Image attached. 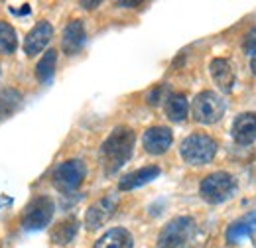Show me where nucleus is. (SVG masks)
Segmentation results:
<instances>
[{"mask_svg": "<svg viewBox=\"0 0 256 248\" xmlns=\"http://www.w3.org/2000/svg\"><path fill=\"white\" fill-rule=\"evenodd\" d=\"M226 110V102L219 93L215 91H203L199 93L192 102V114L195 122L199 124H215L223 118Z\"/></svg>", "mask_w": 256, "mask_h": 248, "instance_id": "20e7f679", "label": "nucleus"}, {"mask_svg": "<svg viewBox=\"0 0 256 248\" xmlns=\"http://www.w3.org/2000/svg\"><path fill=\"white\" fill-rule=\"evenodd\" d=\"M209 71H211V77L215 81V85L223 91V93H230L232 87H234V69L228 60L224 58H217L209 63Z\"/></svg>", "mask_w": 256, "mask_h": 248, "instance_id": "ddd939ff", "label": "nucleus"}, {"mask_svg": "<svg viewBox=\"0 0 256 248\" xmlns=\"http://www.w3.org/2000/svg\"><path fill=\"white\" fill-rule=\"evenodd\" d=\"M87 176V166L81 160H67L60 164L54 172V186L62 193H73L79 189L81 184L85 182Z\"/></svg>", "mask_w": 256, "mask_h": 248, "instance_id": "0eeeda50", "label": "nucleus"}, {"mask_svg": "<svg viewBox=\"0 0 256 248\" xmlns=\"http://www.w3.org/2000/svg\"><path fill=\"white\" fill-rule=\"evenodd\" d=\"M22 106V93L16 89H0V120L12 116Z\"/></svg>", "mask_w": 256, "mask_h": 248, "instance_id": "6ab92c4d", "label": "nucleus"}, {"mask_svg": "<svg viewBox=\"0 0 256 248\" xmlns=\"http://www.w3.org/2000/svg\"><path fill=\"white\" fill-rule=\"evenodd\" d=\"M79 230V220L75 217H65L52 228V242L58 246H67Z\"/></svg>", "mask_w": 256, "mask_h": 248, "instance_id": "f3484780", "label": "nucleus"}, {"mask_svg": "<svg viewBox=\"0 0 256 248\" xmlns=\"http://www.w3.org/2000/svg\"><path fill=\"white\" fill-rule=\"evenodd\" d=\"M242 50H244V54L256 52V28L246 36V40H244V44H242Z\"/></svg>", "mask_w": 256, "mask_h": 248, "instance_id": "5701e85b", "label": "nucleus"}, {"mask_svg": "<svg viewBox=\"0 0 256 248\" xmlns=\"http://www.w3.org/2000/svg\"><path fill=\"white\" fill-rule=\"evenodd\" d=\"M52 38H54V26L50 22H46V20L38 22L32 30L28 32V36L24 40V52H26V56L34 58L40 52H44V48L52 42Z\"/></svg>", "mask_w": 256, "mask_h": 248, "instance_id": "9d476101", "label": "nucleus"}, {"mask_svg": "<svg viewBox=\"0 0 256 248\" xmlns=\"http://www.w3.org/2000/svg\"><path fill=\"white\" fill-rule=\"evenodd\" d=\"M93 248H134V238L126 228L116 226V228H108Z\"/></svg>", "mask_w": 256, "mask_h": 248, "instance_id": "dca6fc26", "label": "nucleus"}, {"mask_svg": "<svg viewBox=\"0 0 256 248\" xmlns=\"http://www.w3.org/2000/svg\"><path fill=\"white\" fill-rule=\"evenodd\" d=\"M164 94H166V87L160 85V87H156L152 93L148 94V102H150L152 106H158V104H162V102H166Z\"/></svg>", "mask_w": 256, "mask_h": 248, "instance_id": "4be33fe9", "label": "nucleus"}, {"mask_svg": "<svg viewBox=\"0 0 256 248\" xmlns=\"http://www.w3.org/2000/svg\"><path fill=\"white\" fill-rule=\"evenodd\" d=\"M56 213V203L50 195H38L26 205L22 215V226L24 230H42L46 228Z\"/></svg>", "mask_w": 256, "mask_h": 248, "instance_id": "39448f33", "label": "nucleus"}, {"mask_svg": "<svg viewBox=\"0 0 256 248\" xmlns=\"http://www.w3.org/2000/svg\"><path fill=\"white\" fill-rule=\"evenodd\" d=\"M134 142H136V134L128 126H116L108 134V138L102 142L100 152H98L100 166H102V170H104L106 176L116 174L128 160L132 158Z\"/></svg>", "mask_w": 256, "mask_h": 248, "instance_id": "f257e3e1", "label": "nucleus"}, {"mask_svg": "<svg viewBox=\"0 0 256 248\" xmlns=\"http://www.w3.org/2000/svg\"><path fill=\"white\" fill-rule=\"evenodd\" d=\"M160 174H162V170L158 166L140 168V170H136V172L126 174V176L120 180L118 189H120V191H132V189H136V187H142V186H146V184H150V182H154Z\"/></svg>", "mask_w": 256, "mask_h": 248, "instance_id": "4468645a", "label": "nucleus"}, {"mask_svg": "<svg viewBox=\"0 0 256 248\" xmlns=\"http://www.w3.org/2000/svg\"><path fill=\"white\" fill-rule=\"evenodd\" d=\"M98 4H100V2H81V6H83V8H89V10L98 6Z\"/></svg>", "mask_w": 256, "mask_h": 248, "instance_id": "393cba45", "label": "nucleus"}, {"mask_svg": "<svg viewBox=\"0 0 256 248\" xmlns=\"http://www.w3.org/2000/svg\"><path fill=\"white\" fill-rule=\"evenodd\" d=\"M116 207H118V197L114 193H108V195L100 197L85 213V228L87 230H98L108 218L114 215Z\"/></svg>", "mask_w": 256, "mask_h": 248, "instance_id": "6e6552de", "label": "nucleus"}, {"mask_svg": "<svg viewBox=\"0 0 256 248\" xmlns=\"http://www.w3.org/2000/svg\"><path fill=\"white\" fill-rule=\"evenodd\" d=\"M230 136L238 146H250L256 140V112H240L230 126Z\"/></svg>", "mask_w": 256, "mask_h": 248, "instance_id": "9b49d317", "label": "nucleus"}, {"mask_svg": "<svg viewBox=\"0 0 256 248\" xmlns=\"http://www.w3.org/2000/svg\"><path fill=\"white\" fill-rule=\"evenodd\" d=\"M16 48H18V36L14 28L6 22H0V54L10 56L16 52Z\"/></svg>", "mask_w": 256, "mask_h": 248, "instance_id": "412c9836", "label": "nucleus"}, {"mask_svg": "<svg viewBox=\"0 0 256 248\" xmlns=\"http://www.w3.org/2000/svg\"><path fill=\"white\" fill-rule=\"evenodd\" d=\"M174 142V132L168 126H152L142 136V146L148 154L162 156L170 150Z\"/></svg>", "mask_w": 256, "mask_h": 248, "instance_id": "1a4fd4ad", "label": "nucleus"}, {"mask_svg": "<svg viewBox=\"0 0 256 248\" xmlns=\"http://www.w3.org/2000/svg\"><path fill=\"white\" fill-rule=\"evenodd\" d=\"M256 232V211L248 213L246 217L234 220L228 228H226V242L228 244H238L240 240L252 236Z\"/></svg>", "mask_w": 256, "mask_h": 248, "instance_id": "2eb2a0df", "label": "nucleus"}, {"mask_svg": "<svg viewBox=\"0 0 256 248\" xmlns=\"http://www.w3.org/2000/svg\"><path fill=\"white\" fill-rule=\"evenodd\" d=\"M236 193V180L226 172H213L203 178L199 195L209 205H221Z\"/></svg>", "mask_w": 256, "mask_h": 248, "instance_id": "f03ea898", "label": "nucleus"}, {"mask_svg": "<svg viewBox=\"0 0 256 248\" xmlns=\"http://www.w3.org/2000/svg\"><path fill=\"white\" fill-rule=\"evenodd\" d=\"M250 71L256 75V52H252V54H250Z\"/></svg>", "mask_w": 256, "mask_h": 248, "instance_id": "b1692460", "label": "nucleus"}, {"mask_svg": "<svg viewBox=\"0 0 256 248\" xmlns=\"http://www.w3.org/2000/svg\"><path fill=\"white\" fill-rule=\"evenodd\" d=\"M0 75H2V65H0Z\"/></svg>", "mask_w": 256, "mask_h": 248, "instance_id": "a878e982", "label": "nucleus"}, {"mask_svg": "<svg viewBox=\"0 0 256 248\" xmlns=\"http://www.w3.org/2000/svg\"><path fill=\"white\" fill-rule=\"evenodd\" d=\"M180 154L184 158V162L190 164V166H203V164H209L215 158L217 142L209 134L193 132L182 142Z\"/></svg>", "mask_w": 256, "mask_h": 248, "instance_id": "7ed1b4c3", "label": "nucleus"}, {"mask_svg": "<svg viewBox=\"0 0 256 248\" xmlns=\"http://www.w3.org/2000/svg\"><path fill=\"white\" fill-rule=\"evenodd\" d=\"M195 232V218L176 217L172 218L158 234L156 246L158 248H182Z\"/></svg>", "mask_w": 256, "mask_h": 248, "instance_id": "423d86ee", "label": "nucleus"}, {"mask_svg": "<svg viewBox=\"0 0 256 248\" xmlns=\"http://www.w3.org/2000/svg\"><path fill=\"white\" fill-rule=\"evenodd\" d=\"M87 40V32H85V24L81 20H71L64 30V38H62V50L65 56H75L81 52V48L85 46Z\"/></svg>", "mask_w": 256, "mask_h": 248, "instance_id": "f8f14e48", "label": "nucleus"}, {"mask_svg": "<svg viewBox=\"0 0 256 248\" xmlns=\"http://www.w3.org/2000/svg\"><path fill=\"white\" fill-rule=\"evenodd\" d=\"M56 65H58V52L56 50H48L42 60L36 65V77L40 83H48L54 79V73H56Z\"/></svg>", "mask_w": 256, "mask_h": 248, "instance_id": "aec40b11", "label": "nucleus"}, {"mask_svg": "<svg viewBox=\"0 0 256 248\" xmlns=\"http://www.w3.org/2000/svg\"><path fill=\"white\" fill-rule=\"evenodd\" d=\"M190 112V100L184 93H172L166 98V114L172 122H184Z\"/></svg>", "mask_w": 256, "mask_h": 248, "instance_id": "a211bd4d", "label": "nucleus"}]
</instances>
